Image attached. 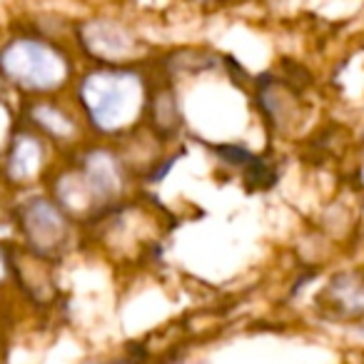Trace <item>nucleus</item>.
<instances>
[{
  "label": "nucleus",
  "mask_w": 364,
  "mask_h": 364,
  "mask_svg": "<svg viewBox=\"0 0 364 364\" xmlns=\"http://www.w3.org/2000/svg\"><path fill=\"white\" fill-rule=\"evenodd\" d=\"M3 65L16 80H23L26 85H50L55 77V60L50 53L28 43L11 48L3 58Z\"/></svg>",
  "instance_id": "nucleus-1"
},
{
  "label": "nucleus",
  "mask_w": 364,
  "mask_h": 364,
  "mask_svg": "<svg viewBox=\"0 0 364 364\" xmlns=\"http://www.w3.org/2000/svg\"><path fill=\"white\" fill-rule=\"evenodd\" d=\"M0 267H3V264H0Z\"/></svg>",
  "instance_id": "nucleus-3"
},
{
  "label": "nucleus",
  "mask_w": 364,
  "mask_h": 364,
  "mask_svg": "<svg viewBox=\"0 0 364 364\" xmlns=\"http://www.w3.org/2000/svg\"><path fill=\"white\" fill-rule=\"evenodd\" d=\"M3 132H6V112L0 110V140H3Z\"/></svg>",
  "instance_id": "nucleus-2"
}]
</instances>
